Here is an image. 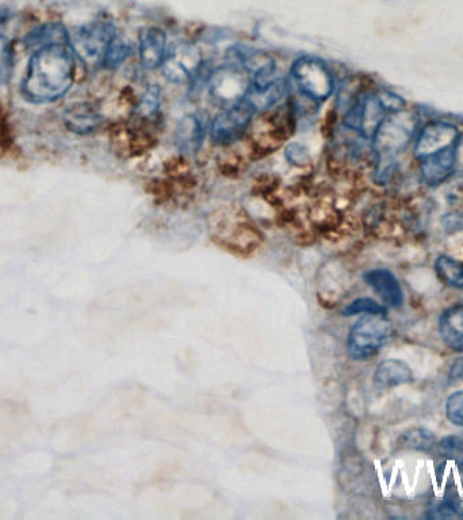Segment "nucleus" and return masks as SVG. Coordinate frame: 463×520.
I'll use <instances>...</instances> for the list:
<instances>
[{
  "instance_id": "obj_17",
  "label": "nucleus",
  "mask_w": 463,
  "mask_h": 520,
  "mask_svg": "<svg viewBox=\"0 0 463 520\" xmlns=\"http://www.w3.org/2000/svg\"><path fill=\"white\" fill-rule=\"evenodd\" d=\"M160 106H162V89L158 84H152L141 95L135 109V116L137 120L143 122L155 121L158 118Z\"/></svg>"
},
{
  "instance_id": "obj_19",
  "label": "nucleus",
  "mask_w": 463,
  "mask_h": 520,
  "mask_svg": "<svg viewBox=\"0 0 463 520\" xmlns=\"http://www.w3.org/2000/svg\"><path fill=\"white\" fill-rule=\"evenodd\" d=\"M401 446L408 450L430 451L436 445V437L434 432L426 430V428H411L405 431L400 438Z\"/></svg>"
},
{
  "instance_id": "obj_18",
  "label": "nucleus",
  "mask_w": 463,
  "mask_h": 520,
  "mask_svg": "<svg viewBox=\"0 0 463 520\" xmlns=\"http://www.w3.org/2000/svg\"><path fill=\"white\" fill-rule=\"evenodd\" d=\"M435 271L438 277L451 288H463V262L451 258V256L440 255L435 260Z\"/></svg>"
},
{
  "instance_id": "obj_25",
  "label": "nucleus",
  "mask_w": 463,
  "mask_h": 520,
  "mask_svg": "<svg viewBox=\"0 0 463 520\" xmlns=\"http://www.w3.org/2000/svg\"><path fill=\"white\" fill-rule=\"evenodd\" d=\"M439 453L445 457L462 458L463 460V432L461 434L449 435L445 437L438 445Z\"/></svg>"
},
{
  "instance_id": "obj_10",
  "label": "nucleus",
  "mask_w": 463,
  "mask_h": 520,
  "mask_svg": "<svg viewBox=\"0 0 463 520\" xmlns=\"http://www.w3.org/2000/svg\"><path fill=\"white\" fill-rule=\"evenodd\" d=\"M288 95V83L282 79H275L273 83L266 86H254L250 84L241 101L246 102L254 112H269L279 106L282 99Z\"/></svg>"
},
{
  "instance_id": "obj_8",
  "label": "nucleus",
  "mask_w": 463,
  "mask_h": 520,
  "mask_svg": "<svg viewBox=\"0 0 463 520\" xmlns=\"http://www.w3.org/2000/svg\"><path fill=\"white\" fill-rule=\"evenodd\" d=\"M459 145H453L442 151L436 152L427 158L417 160L419 162V177L423 185L436 187L446 185L454 177L457 168Z\"/></svg>"
},
{
  "instance_id": "obj_11",
  "label": "nucleus",
  "mask_w": 463,
  "mask_h": 520,
  "mask_svg": "<svg viewBox=\"0 0 463 520\" xmlns=\"http://www.w3.org/2000/svg\"><path fill=\"white\" fill-rule=\"evenodd\" d=\"M365 282L373 289V292L381 298L389 308H400L403 305L404 294L399 279L392 271L386 269H374L367 271Z\"/></svg>"
},
{
  "instance_id": "obj_1",
  "label": "nucleus",
  "mask_w": 463,
  "mask_h": 520,
  "mask_svg": "<svg viewBox=\"0 0 463 520\" xmlns=\"http://www.w3.org/2000/svg\"><path fill=\"white\" fill-rule=\"evenodd\" d=\"M75 71L74 55L67 42L42 45L29 61L22 91L34 103L57 101L71 90Z\"/></svg>"
},
{
  "instance_id": "obj_26",
  "label": "nucleus",
  "mask_w": 463,
  "mask_h": 520,
  "mask_svg": "<svg viewBox=\"0 0 463 520\" xmlns=\"http://www.w3.org/2000/svg\"><path fill=\"white\" fill-rule=\"evenodd\" d=\"M446 416L455 426L463 427V390L455 392L447 399Z\"/></svg>"
},
{
  "instance_id": "obj_13",
  "label": "nucleus",
  "mask_w": 463,
  "mask_h": 520,
  "mask_svg": "<svg viewBox=\"0 0 463 520\" xmlns=\"http://www.w3.org/2000/svg\"><path fill=\"white\" fill-rule=\"evenodd\" d=\"M174 139L176 148L181 151V154L186 156L198 154L205 139L204 125L200 118L194 114L183 117L176 125Z\"/></svg>"
},
{
  "instance_id": "obj_12",
  "label": "nucleus",
  "mask_w": 463,
  "mask_h": 520,
  "mask_svg": "<svg viewBox=\"0 0 463 520\" xmlns=\"http://www.w3.org/2000/svg\"><path fill=\"white\" fill-rule=\"evenodd\" d=\"M140 63L145 70H156L162 67L167 57L166 34L160 29L145 30L140 36Z\"/></svg>"
},
{
  "instance_id": "obj_22",
  "label": "nucleus",
  "mask_w": 463,
  "mask_h": 520,
  "mask_svg": "<svg viewBox=\"0 0 463 520\" xmlns=\"http://www.w3.org/2000/svg\"><path fill=\"white\" fill-rule=\"evenodd\" d=\"M285 159L288 160L290 166L297 168L308 167L312 162L309 149L301 143H289L285 147Z\"/></svg>"
},
{
  "instance_id": "obj_23",
  "label": "nucleus",
  "mask_w": 463,
  "mask_h": 520,
  "mask_svg": "<svg viewBox=\"0 0 463 520\" xmlns=\"http://www.w3.org/2000/svg\"><path fill=\"white\" fill-rule=\"evenodd\" d=\"M376 95L378 101H380L381 106L384 107V110L388 116H390V114L405 112L407 102H405L404 99L400 97V95L385 89L377 90Z\"/></svg>"
},
{
  "instance_id": "obj_28",
  "label": "nucleus",
  "mask_w": 463,
  "mask_h": 520,
  "mask_svg": "<svg viewBox=\"0 0 463 520\" xmlns=\"http://www.w3.org/2000/svg\"><path fill=\"white\" fill-rule=\"evenodd\" d=\"M450 376L453 378H459V380H463V358L454 362L453 367H451Z\"/></svg>"
},
{
  "instance_id": "obj_16",
  "label": "nucleus",
  "mask_w": 463,
  "mask_h": 520,
  "mask_svg": "<svg viewBox=\"0 0 463 520\" xmlns=\"http://www.w3.org/2000/svg\"><path fill=\"white\" fill-rule=\"evenodd\" d=\"M411 367L400 359H386L377 366L373 381L378 389H392L412 382Z\"/></svg>"
},
{
  "instance_id": "obj_24",
  "label": "nucleus",
  "mask_w": 463,
  "mask_h": 520,
  "mask_svg": "<svg viewBox=\"0 0 463 520\" xmlns=\"http://www.w3.org/2000/svg\"><path fill=\"white\" fill-rule=\"evenodd\" d=\"M13 72V52H11L10 41L0 36V84H6Z\"/></svg>"
},
{
  "instance_id": "obj_2",
  "label": "nucleus",
  "mask_w": 463,
  "mask_h": 520,
  "mask_svg": "<svg viewBox=\"0 0 463 520\" xmlns=\"http://www.w3.org/2000/svg\"><path fill=\"white\" fill-rule=\"evenodd\" d=\"M392 335V323L385 313H367L352 325L347 351L354 361L376 357Z\"/></svg>"
},
{
  "instance_id": "obj_4",
  "label": "nucleus",
  "mask_w": 463,
  "mask_h": 520,
  "mask_svg": "<svg viewBox=\"0 0 463 520\" xmlns=\"http://www.w3.org/2000/svg\"><path fill=\"white\" fill-rule=\"evenodd\" d=\"M214 240L229 251L246 254L255 251L260 244V233L255 225L248 220V216L240 213H225L217 217V224L213 227Z\"/></svg>"
},
{
  "instance_id": "obj_27",
  "label": "nucleus",
  "mask_w": 463,
  "mask_h": 520,
  "mask_svg": "<svg viewBox=\"0 0 463 520\" xmlns=\"http://www.w3.org/2000/svg\"><path fill=\"white\" fill-rule=\"evenodd\" d=\"M443 224L447 231L455 232L457 229L463 228V217L458 213H450L443 219Z\"/></svg>"
},
{
  "instance_id": "obj_15",
  "label": "nucleus",
  "mask_w": 463,
  "mask_h": 520,
  "mask_svg": "<svg viewBox=\"0 0 463 520\" xmlns=\"http://www.w3.org/2000/svg\"><path fill=\"white\" fill-rule=\"evenodd\" d=\"M64 121L71 132L90 135L102 124V117L91 103H76L64 114Z\"/></svg>"
},
{
  "instance_id": "obj_7",
  "label": "nucleus",
  "mask_w": 463,
  "mask_h": 520,
  "mask_svg": "<svg viewBox=\"0 0 463 520\" xmlns=\"http://www.w3.org/2000/svg\"><path fill=\"white\" fill-rule=\"evenodd\" d=\"M458 126L446 120H432L417 130L413 140V155L417 160L427 158L453 145L461 144Z\"/></svg>"
},
{
  "instance_id": "obj_9",
  "label": "nucleus",
  "mask_w": 463,
  "mask_h": 520,
  "mask_svg": "<svg viewBox=\"0 0 463 520\" xmlns=\"http://www.w3.org/2000/svg\"><path fill=\"white\" fill-rule=\"evenodd\" d=\"M114 37L116 36L110 26L101 24L87 26L76 33L74 48L84 60H102Z\"/></svg>"
},
{
  "instance_id": "obj_5",
  "label": "nucleus",
  "mask_w": 463,
  "mask_h": 520,
  "mask_svg": "<svg viewBox=\"0 0 463 520\" xmlns=\"http://www.w3.org/2000/svg\"><path fill=\"white\" fill-rule=\"evenodd\" d=\"M401 113L390 114L374 133L371 144L377 159H399L415 140L416 126L400 120Z\"/></svg>"
},
{
  "instance_id": "obj_3",
  "label": "nucleus",
  "mask_w": 463,
  "mask_h": 520,
  "mask_svg": "<svg viewBox=\"0 0 463 520\" xmlns=\"http://www.w3.org/2000/svg\"><path fill=\"white\" fill-rule=\"evenodd\" d=\"M297 89L309 101H327L335 91V79L325 61L315 56H301L292 65Z\"/></svg>"
},
{
  "instance_id": "obj_21",
  "label": "nucleus",
  "mask_w": 463,
  "mask_h": 520,
  "mask_svg": "<svg viewBox=\"0 0 463 520\" xmlns=\"http://www.w3.org/2000/svg\"><path fill=\"white\" fill-rule=\"evenodd\" d=\"M367 313H385L386 315V308L374 301L373 298L362 297L352 301L343 311V315L347 317L367 315Z\"/></svg>"
},
{
  "instance_id": "obj_6",
  "label": "nucleus",
  "mask_w": 463,
  "mask_h": 520,
  "mask_svg": "<svg viewBox=\"0 0 463 520\" xmlns=\"http://www.w3.org/2000/svg\"><path fill=\"white\" fill-rule=\"evenodd\" d=\"M254 110L246 102H236L221 110L210 125V139L220 147H229L243 139L254 121Z\"/></svg>"
},
{
  "instance_id": "obj_20",
  "label": "nucleus",
  "mask_w": 463,
  "mask_h": 520,
  "mask_svg": "<svg viewBox=\"0 0 463 520\" xmlns=\"http://www.w3.org/2000/svg\"><path fill=\"white\" fill-rule=\"evenodd\" d=\"M130 56V45L120 37H114L107 47L105 55H103L101 63L103 67L113 70L120 67L122 63Z\"/></svg>"
},
{
  "instance_id": "obj_14",
  "label": "nucleus",
  "mask_w": 463,
  "mask_h": 520,
  "mask_svg": "<svg viewBox=\"0 0 463 520\" xmlns=\"http://www.w3.org/2000/svg\"><path fill=\"white\" fill-rule=\"evenodd\" d=\"M439 334L455 353H463V304L451 305L439 319Z\"/></svg>"
}]
</instances>
